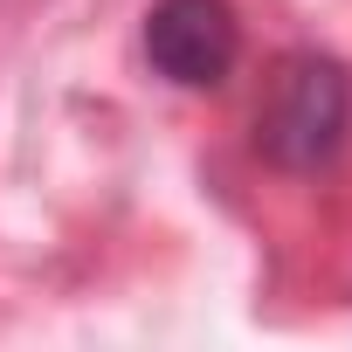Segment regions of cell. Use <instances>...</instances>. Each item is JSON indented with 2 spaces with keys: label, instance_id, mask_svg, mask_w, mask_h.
Listing matches in <instances>:
<instances>
[{
  "label": "cell",
  "instance_id": "obj_2",
  "mask_svg": "<svg viewBox=\"0 0 352 352\" xmlns=\"http://www.w3.org/2000/svg\"><path fill=\"white\" fill-rule=\"evenodd\" d=\"M138 42L173 90H221L242 63V14L235 0H152Z\"/></svg>",
  "mask_w": 352,
  "mask_h": 352
},
{
  "label": "cell",
  "instance_id": "obj_1",
  "mask_svg": "<svg viewBox=\"0 0 352 352\" xmlns=\"http://www.w3.org/2000/svg\"><path fill=\"white\" fill-rule=\"evenodd\" d=\"M345 131H352V69L318 49L283 56L256 111V152L276 173H324L345 152Z\"/></svg>",
  "mask_w": 352,
  "mask_h": 352
}]
</instances>
